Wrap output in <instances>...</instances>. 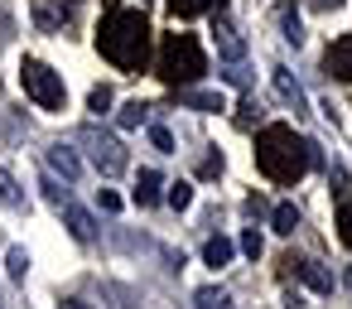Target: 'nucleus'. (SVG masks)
Listing matches in <instances>:
<instances>
[{"instance_id": "11", "label": "nucleus", "mask_w": 352, "mask_h": 309, "mask_svg": "<svg viewBox=\"0 0 352 309\" xmlns=\"http://www.w3.org/2000/svg\"><path fill=\"white\" fill-rule=\"evenodd\" d=\"M160 198H164V179H160L155 169H140V179H135V203L150 208V203H160Z\"/></svg>"}, {"instance_id": "17", "label": "nucleus", "mask_w": 352, "mask_h": 309, "mask_svg": "<svg viewBox=\"0 0 352 309\" xmlns=\"http://www.w3.org/2000/svg\"><path fill=\"white\" fill-rule=\"evenodd\" d=\"M164 203H169L174 213H184V208L193 203V184H184V179H179V184H169V189H164Z\"/></svg>"}, {"instance_id": "16", "label": "nucleus", "mask_w": 352, "mask_h": 309, "mask_svg": "<svg viewBox=\"0 0 352 309\" xmlns=\"http://www.w3.org/2000/svg\"><path fill=\"white\" fill-rule=\"evenodd\" d=\"M0 203H6V208H25V203H30V198H25V189H20L6 169H0Z\"/></svg>"}, {"instance_id": "4", "label": "nucleus", "mask_w": 352, "mask_h": 309, "mask_svg": "<svg viewBox=\"0 0 352 309\" xmlns=\"http://www.w3.org/2000/svg\"><path fill=\"white\" fill-rule=\"evenodd\" d=\"M20 83H25V92H30V102H39L44 111H63V78L49 68V63H39V58H25V68H20Z\"/></svg>"}, {"instance_id": "21", "label": "nucleus", "mask_w": 352, "mask_h": 309, "mask_svg": "<svg viewBox=\"0 0 352 309\" xmlns=\"http://www.w3.org/2000/svg\"><path fill=\"white\" fill-rule=\"evenodd\" d=\"M193 304H198V309H232V299H227L222 290H212V285H208V290H198V295H193Z\"/></svg>"}, {"instance_id": "5", "label": "nucleus", "mask_w": 352, "mask_h": 309, "mask_svg": "<svg viewBox=\"0 0 352 309\" xmlns=\"http://www.w3.org/2000/svg\"><path fill=\"white\" fill-rule=\"evenodd\" d=\"M92 164H97L107 179H116V174L131 164V155H126V145H121L116 136H92Z\"/></svg>"}, {"instance_id": "9", "label": "nucleus", "mask_w": 352, "mask_h": 309, "mask_svg": "<svg viewBox=\"0 0 352 309\" xmlns=\"http://www.w3.org/2000/svg\"><path fill=\"white\" fill-rule=\"evenodd\" d=\"M44 160H49V169H54V174H63L68 184H73V179L82 174V160H78V155H73L68 145H49V150H44Z\"/></svg>"}, {"instance_id": "14", "label": "nucleus", "mask_w": 352, "mask_h": 309, "mask_svg": "<svg viewBox=\"0 0 352 309\" xmlns=\"http://www.w3.org/2000/svg\"><path fill=\"white\" fill-rule=\"evenodd\" d=\"M179 102H184V107H198V111H222V97H217V92H193V87H179Z\"/></svg>"}, {"instance_id": "12", "label": "nucleus", "mask_w": 352, "mask_h": 309, "mask_svg": "<svg viewBox=\"0 0 352 309\" xmlns=\"http://www.w3.org/2000/svg\"><path fill=\"white\" fill-rule=\"evenodd\" d=\"M222 6L227 0H169V10H174V20H193V15H222Z\"/></svg>"}, {"instance_id": "29", "label": "nucleus", "mask_w": 352, "mask_h": 309, "mask_svg": "<svg viewBox=\"0 0 352 309\" xmlns=\"http://www.w3.org/2000/svg\"><path fill=\"white\" fill-rule=\"evenodd\" d=\"M241 251H246V256H261V232H256V227L241 232Z\"/></svg>"}, {"instance_id": "10", "label": "nucleus", "mask_w": 352, "mask_h": 309, "mask_svg": "<svg viewBox=\"0 0 352 309\" xmlns=\"http://www.w3.org/2000/svg\"><path fill=\"white\" fill-rule=\"evenodd\" d=\"M58 213H63V222H68V232H73L78 242H92V237H97V227H92V213H82L78 203H63Z\"/></svg>"}, {"instance_id": "8", "label": "nucleus", "mask_w": 352, "mask_h": 309, "mask_svg": "<svg viewBox=\"0 0 352 309\" xmlns=\"http://www.w3.org/2000/svg\"><path fill=\"white\" fill-rule=\"evenodd\" d=\"M285 270H294V275H304L309 280V290H318V295H328L333 290V275L318 266V261H299V256H285Z\"/></svg>"}, {"instance_id": "28", "label": "nucleus", "mask_w": 352, "mask_h": 309, "mask_svg": "<svg viewBox=\"0 0 352 309\" xmlns=\"http://www.w3.org/2000/svg\"><path fill=\"white\" fill-rule=\"evenodd\" d=\"M150 145H155V150H164V155H169V150H174V136H169V131H164V126H150Z\"/></svg>"}, {"instance_id": "24", "label": "nucleus", "mask_w": 352, "mask_h": 309, "mask_svg": "<svg viewBox=\"0 0 352 309\" xmlns=\"http://www.w3.org/2000/svg\"><path fill=\"white\" fill-rule=\"evenodd\" d=\"M111 102H116V97H111V87H107V83H102V87H92V97H87V107H92L97 116H107V111H111Z\"/></svg>"}, {"instance_id": "26", "label": "nucleus", "mask_w": 352, "mask_h": 309, "mask_svg": "<svg viewBox=\"0 0 352 309\" xmlns=\"http://www.w3.org/2000/svg\"><path fill=\"white\" fill-rule=\"evenodd\" d=\"M217 174H222V155H217V150H208V155H203V164H198V179H217Z\"/></svg>"}, {"instance_id": "6", "label": "nucleus", "mask_w": 352, "mask_h": 309, "mask_svg": "<svg viewBox=\"0 0 352 309\" xmlns=\"http://www.w3.org/2000/svg\"><path fill=\"white\" fill-rule=\"evenodd\" d=\"M323 73L338 78V83H352V34H342V39L328 44V54H323Z\"/></svg>"}, {"instance_id": "1", "label": "nucleus", "mask_w": 352, "mask_h": 309, "mask_svg": "<svg viewBox=\"0 0 352 309\" xmlns=\"http://www.w3.org/2000/svg\"><path fill=\"white\" fill-rule=\"evenodd\" d=\"M97 49L102 58H111L121 73H140L150 63V20L140 10H107L97 25Z\"/></svg>"}, {"instance_id": "27", "label": "nucleus", "mask_w": 352, "mask_h": 309, "mask_svg": "<svg viewBox=\"0 0 352 309\" xmlns=\"http://www.w3.org/2000/svg\"><path fill=\"white\" fill-rule=\"evenodd\" d=\"M39 189H44V198H49V203H54V208H63V203H73V198H68V193H63V189H58V179H44V184H39Z\"/></svg>"}, {"instance_id": "31", "label": "nucleus", "mask_w": 352, "mask_h": 309, "mask_svg": "<svg viewBox=\"0 0 352 309\" xmlns=\"http://www.w3.org/2000/svg\"><path fill=\"white\" fill-rule=\"evenodd\" d=\"M58 309H97V304H87V299H63Z\"/></svg>"}, {"instance_id": "13", "label": "nucleus", "mask_w": 352, "mask_h": 309, "mask_svg": "<svg viewBox=\"0 0 352 309\" xmlns=\"http://www.w3.org/2000/svg\"><path fill=\"white\" fill-rule=\"evenodd\" d=\"M270 78H275V92H280V102H289L294 111H304V92H299V83H294V78H289L285 68H275Z\"/></svg>"}, {"instance_id": "30", "label": "nucleus", "mask_w": 352, "mask_h": 309, "mask_svg": "<svg viewBox=\"0 0 352 309\" xmlns=\"http://www.w3.org/2000/svg\"><path fill=\"white\" fill-rule=\"evenodd\" d=\"M97 203H102V213H121V198H116L111 189H102V193H97Z\"/></svg>"}, {"instance_id": "32", "label": "nucleus", "mask_w": 352, "mask_h": 309, "mask_svg": "<svg viewBox=\"0 0 352 309\" xmlns=\"http://www.w3.org/2000/svg\"><path fill=\"white\" fill-rule=\"evenodd\" d=\"M333 6H342V0H333Z\"/></svg>"}, {"instance_id": "2", "label": "nucleus", "mask_w": 352, "mask_h": 309, "mask_svg": "<svg viewBox=\"0 0 352 309\" xmlns=\"http://www.w3.org/2000/svg\"><path fill=\"white\" fill-rule=\"evenodd\" d=\"M318 160V145L314 140H299L294 126H265L256 136V164L270 184H299Z\"/></svg>"}, {"instance_id": "23", "label": "nucleus", "mask_w": 352, "mask_h": 309, "mask_svg": "<svg viewBox=\"0 0 352 309\" xmlns=\"http://www.w3.org/2000/svg\"><path fill=\"white\" fill-rule=\"evenodd\" d=\"M280 25H285V39H289V44H304V25H299L294 10H280Z\"/></svg>"}, {"instance_id": "15", "label": "nucleus", "mask_w": 352, "mask_h": 309, "mask_svg": "<svg viewBox=\"0 0 352 309\" xmlns=\"http://www.w3.org/2000/svg\"><path fill=\"white\" fill-rule=\"evenodd\" d=\"M232 251H236V246H232L227 237H208V242H203V261H208V266H227Z\"/></svg>"}, {"instance_id": "25", "label": "nucleus", "mask_w": 352, "mask_h": 309, "mask_svg": "<svg viewBox=\"0 0 352 309\" xmlns=\"http://www.w3.org/2000/svg\"><path fill=\"white\" fill-rule=\"evenodd\" d=\"M338 242L352 251V203H342V208H338Z\"/></svg>"}, {"instance_id": "22", "label": "nucleus", "mask_w": 352, "mask_h": 309, "mask_svg": "<svg viewBox=\"0 0 352 309\" xmlns=\"http://www.w3.org/2000/svg\"><path fill=\"white\" fill-rule=\"evenodd\" d=\"M34 20H39L44 30H54V25H63L68 15H63V10H54V6H49V0H34Z\"/></svg>"}, {"instance_id": "20", "label": "nucleus", "mask_w": 352, "mask_h": 309, "mask_svg": "<svg viewBox=\"0 0 352 309\" xmlns=\"http://www.w3.org/2000/svg\"><path fill=\"white\" fill-rule=\"evenodd\" d=\"M145 111H150V107H140V102H126V107H121V116H116V126H121V131H135V126L145 121Z\"/></svg>"}, {"instance_id": "3", "label": "nucleus", "mask_w": 352, "mask_h": 309, "mask_svg": "<svg viewBox=\"0 0 352 309\" xmlns=\"http://www.w3.org/2000/svg\"><path fill=\"white\" fill-rule=\"evenodd\" d=\"M203 73H208L203 44L193 34H164V44H160V78L169 87H193Z\"/></svg>"}, {"instance_id": "7", "label": "nucleus", "mask_w": 352, "mask_h": 309, "mask_svg": "<svg viewBox=\"0 0 352 309\" xmlns=\"http://www.w3.org/2000/svg\"><path fill=\"white\" fill-rule=\"evenodd\" d=\"M212 44H217V54H222L227 63H241V58H246V44H241V34H236L227 20L212 25Z\"/></svg>"}, {"instance_id": "19", "label": "nucleus", "mask_w": 352, "mask_h": 309, "mask_svg": "<svg viewBox=\"0 0 352 309\" xmlns=\"http://www.w3.org/2000/svg\"><path fill=\"white\" fill-rule=\"evenodd\" d=\"M6 270H10L15 280H25V275H30V251H25V246H10V251H6Z\"/></svg>"}, {"instance_id": "18", "label": "nucleus", "mask_w": 352, "mask_h": 309, "mask_svg": "<svg viewBox=\"0 0 352 309\" xmlns=\"http://www.w3.org/2000/svg\"><path fill=\"white\" fill-rule=\"evenodd\" d=\"M270 222H275V232H285V237H289V232L299 227V213H294V203H280V208L270 213Z\"/></svg>"}]
</instances>
